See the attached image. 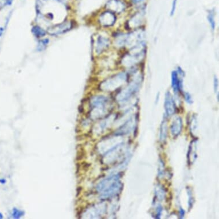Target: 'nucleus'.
I'll list each match as a JSON object with an SVG mask.
<instances>
[{
    "label": "nucleus",
    "instance_id": "nucleus-1",
    "mask_svg": "<svg viewBox=\"0 0 219 219\" xmlns=\"http://www.w3.org/2000/svg\"><path fill=\"white\" fill-rule=\"evenodd\" d=\"M127 76L125 73H120L103 82L101 87L105 90H110L114 88H115L119 85L125 82Z\"/></svg>",
    "mask_w": 219,
    "mask_h": 219
},
{
    "label": "nucleus",
    "instance_id": "nucleus-2",
    "mask_svg": "<svg viewBox=\"0 0 219 219\" xmlns=\"http://www.w3.org/2000/svg\"><path fill=\"white\" fill-rule=\"evenodd\" d=\"M71 27L72 23L70 21H64L50 27L48 29V32L51 35H58L69 31Z\"/></svg>",
    "mask_w": 219,
    "mask_h": 219
},
{
    "label": "nucleus",
    "instance_id": "nucleus-3",
    "mask_svg": "<svg viewBox=\"0 0 219 219\" xmlns=\"http://www.w3.org/2000/svg\"><path fill=\"white\" fill-rule=\"evenodd\" d=\"M116 21L115 15L110 12H106L102 13L99 17V21L101 25L104 26H112Z\"/></svg>",
    "mask_w": 219,
    "mask_h": 219
},
{
    "label": "nucleus",
    "instance_id": "nucleus-4",
    "mask_svg": "<svg viewBox=\"0 0 219 219\" xmlns=\"http://www.w3.org/2000/svg\"><path fill=\"white\" fill-rule=\"evenodd\" d=\"M165 108L166 114L168 116H171L175 112V104L172 96L169 92H167L165 95Z\"/></svg>",
    "mask_w": 219,
    "mask_h": 219
},
{
    "label": "nucleus",
    "instance_id": "nucleus-5",
    "mask_svg": "<svg viewBox=\"0 0 219 219\" xmlns=\"http://www.w3.org/2000/svg\"><path fill=\"white\" fill-rule=\"evenodd\" d=\"M106 8L111 11L120 13L125 10V5L121 0H110L106 4Z\"/></svg>",
    "mask_w": 219,
    "mask_h": 219
},
{
    "label": "nucleus",
    "instance_id": "nucleus-6",
    "mask_svg": "<svg viewBox=\"0 0 219 219\" xmlns=\"http://www.w3.org/2000/svg\"><path fill=\"white\" fill-rule=\"evenodd\" d=\"M110 40L103 36H99L96 40V52L97 54H99L103 52L105 49H106L109 46Z\"/></svg>",
    "mask_w": 219,
    "mask_h": 219
},
{
    "label": "nucleus",
    "instance_id": "nucleus-7",
    "mask_svg": "<svg viewBox=\"0 0 219 219\" xmlns=\"http://www.w3.org/2000/svg\"><path fill=\"white\" fill-rule=\"evenodd\" d=\"M181 84L182 82L179 78L178 72L177 71H173L172 73V86L175 93H178L180 88H182Z\"/></svg>",
    "mask_w": 219,
    "mask_h": 219
},
{
    "label": "nucleus",
    "instance_id": "nucleus-8",
    "mask_svg": "<svg viewBox=\"0 0 219 219\" xmlns=\"http://www.w3.org/2000/svg\"><path fill=\"white\" fill-rule=\"evenodd\" d=\"M182 129V120L180 117H177L173 122L171 126V131L174 136L180 134Z\"/></svg>",
    "mask_w": 219,
    "mask_h": 219
},
{
    "label": "nucleus",
    "instance_id": "nucleus-9",
    "mask_svg": "<svg viewBox=\"0 0 219 219\" xmlns=\"http://www.w3.org/2000/svg\"><path fill=\"white\" fill-rule=\"evenodd\" d=\"M32 32L33 34L37 37H41L45 36L46 34V32L39 26H33L32 29Z\"/></svg>",
    "mask_w": 219,
    "mask_h": 219
},
{
    "label": "nucleus",
    "instance_id": "nucleus-10",
    "mask_svg": "<svg viewBox=\"0 0 219 219\" xmlns=\"http://www.w3.org/2000/svg\"><path fill=\"white\" fill-rule=\"evenodd\" d=\"M167 136V126L166 122H163L161 126V132H160V138L161 141H164L166 140Z\"/></svg>",
    "mask_w": 219,
    "mask_h": 219
},
{
    "label": "nucleus",
    "instance_id": "nucleus-11",
    "mask_svg": "<svg viewBox=\"0 0 219 219\" xmlns=\"http://www.w3.org/2000/svg\"><path fill=\"white\" fill-rule=\"evenodd\" d=\"M214 16H214V13L212 12H211L210 13H209L208 15V16H207L209 24L211 25V28L213 30L215 29V26H216Z\"/></svg>",
    "mask_w": 219,
    "mask_h": 219
},
{
    "label": "nucleus",
    "instance_id": "nucleus-12",
    "mask_svg": "<svg viewBox=\"0 0 219 219\" xmlns=\"http://www.w3.org/2000/svg\"><path fill=\"white\" fill-rule=\"evenodd\" d=\"M48 43V40L47 39L40 41L39 44H38V47H37V49L39 50L40 51L44 50L46 47Z\"/></svg>",
    "mask_w": 219,
    "mask_h": 219
},
{
    "label": "nucleus",
    "instance_id": "nucleus-13",
    "mask_svg": "<svg viewBox=\"0 0 219 219\" xmlns=\"http://www.w3.org/2000/svg\"><path fill=\"white\" fill-rule=\"evenodd\" d=\"M24 215L23 212L21 211H20L17 209H13V213H12V215H13V217L14 218H16V219H18V218H20V217H21Z\"/></svg>",
    "mask_w": 219,
    "mask_h": 219
},
{
    "label": "nucleus",
    "instance_id": "nucleus-14",
    "mask_svg": "<svg viewBox=\"0 0 219 219\" xmlns=\"http://www.w3.org/2000/svg\"><path fill=\"white\" fill-rule=\"evenodd\" d=\"M177 0H173L172 2V10L170 12V15L173 16L176 11V4H177Z\"/></svg>",
    "mask_w": 219,
    "mask_h": 219
},
{
    "label": "nucleus",
    "instance_id": "nucleus-15",
    "mask_svg": "<svg viewBox=\"0 0 219 219\" xmlns=\"http://www.w3.org/2000/svg\"><path fill=\"white\" fill-rule=\"evenodd\" d=\"M184 96H185V99L186 100V101L188 102V103L191 104L192 103V97L190 96V95L188 93H185L184 94Z\"/></svg>",
    "mask_w": 219,
    "mask_h": 219
},
{
    "label": "nucleus",
    "instance_id": "nucleus-16",
    "mask_svg": "<svg viewBox=\"0 0 219 219\" xmlns=\"http://www.w3.org/2000/svg\"><path fill=\"white\" fill-rule=\"evenodd\" d=\"M218 87H219L218 80L216 78V77H215L214 78V89H215V93L217 92V89L218 88Z\"/></svg>",
    "mask_w": 219,
    "mask_h": 219
},
{
    "label": "nucleus",
    "instance_id": "nucleus-17",
    "mask_svg": "<svg viewBox=\"0 0 219 219\" xmlns=\"http://www.w3.org/2000/svg\"><path fill=\"white\" fill-rule=\"evenodd\" d=\"M5 4V0H0V8Z\"/></svg>",
    "mask_w": 219,
    "mask_h": 219
},
{
    "label": "nucleus",
    "instance_id": "nucleus-18",
    "mask_svg": "<svg viewBox=\"0 0 219 219\" xmlns=\"http://www.w3.org/2000/svg\"><path fill=\"white\" fill-rule=\"evenodd\" d=\"M143 0H132L133 2H134V4H137V3H139V2H141V1H142Z\"/></svg>",
    "mask_w": 219,
    "mask_h": 219
},
{
    "label": "nucleus",
    "instance_id": "nucleus-19",
    "mask_svg": "<svg viewBox=\"0 0 219 219\" xmlns=\"http://www.w3.org/2000/svg\"><path fill=\"white\" fill-rule=\"evenodd\" d=\"M180 213H181V216H183L184 215V213H185V212H184V211L183 210V209H181V211H180Z\"/></svg>",
    "mask_w": 219,
    "mask_h": 219
},
{
    "label": "nucleus",
    "instance_id": "nucleus-20",
    "mask_svg": "<svg viewBox=\"0 0 219 219\" xmlns=\"http://www.w3.org/2000/svg\"><path fill=\"white\" fill-rule=\"evenodd\" d=\"M3 218V215L1 213H0V219H2Z\"/></svg>",
    "mask_w": 219,
    "mask_h": 219
}]
</instances>
